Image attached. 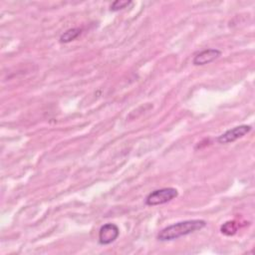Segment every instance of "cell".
<instances>
[{
  "instance_id": "obj_1",
  "label": "cell",
  "mask_w": 255,
  "mask_h": 255,
  "mask_svg": "<svg viewBox=\"0 0 255 255\" xmlns=\"http://www.w3.org/2000/svg\"><path fill=\"white\" fill-rule=\"evenodd\" d=\"M205 226L206 221L202 219H190L176 222L161 229L157 234V239L159 241H170L178 239L182 236L198 231Z\"/></svg>"
},
{
  "instance_id": "obj_2",
  "label": "cell",
  "mask_w": 255,
  "mask_h": 255,
  "mask_svg": "<svg viewBox=\"0 0 255 255\" xmlns=\"http://www.w3.org/2000/svg\"><path fill=\"white\" fill-rule=\"evenodd\" d=\"M178 196V191L173 187H164L155 189L147 194L145 197V204L148 206L161 205L171 201Z\"/></svg>"
},
{
  "instance_id": "obj_3",
  "label": "cell",
  "mask_w": 255,
  "mask_h": 255,
  "mask_svg": "<svg viewBox=\"0 0 255 255\" xmlns=\"http://www.w3.org/2000/svg\"><path fill=\"white\" fill-rule=\"evenodd\" d=\"M251 129H252L251 126H248V125H240V126L234 127L232 128L227 129L222 134H220L217 137V141L222 144L233 142L238 138H241L244 135H246L248 132L251 131Z\"/></svg>"
},
{
  "instance_id": "obj_4",
  "label": "cell",
  "mask_w": 255,
  "mask_h": 255,
  "mask_svg": "<svg viewBox=\"0 0 255 255\" xmlns=\"http://www.w3.org/2000/svg\"><path fill=\"white\" fill-rule=\"evenodd\" d=\"M120 235V229L115 223H106L99 230V242L102 245L113 243Z\"/></svg>"
},
{
  "instance_id": "obj_5",
  "label": "cell",
  "mask_w": 255,
  "mask_h": 255,
  "mask_svg": "<svg viewBox=\"0 0 255 255\" xmlns=\"http://www.w3.org/2000/svg\"><path fill=\"white\" fill-rule=\"evenodd\" d=\"M221 56V51L218 49H205L199 53H197L192 60V64L194 66H203L209 64Z\"/></svg>"
},
{
  "instance_id": "obj_6",
  "label": "cell",
  "mask_w": 255,
  "mask_h": 255,
  "mask_svg": "<svg viewBox=\"0 0 255 255\" xmlns=\"http://www.w3.org/2000/svg\"><path fill=\"white\" fill-rule=\"evenodd\" d=\"M82 33V29L81 28H71L68 29L67 31H65L59 38V41L61 43H70L72 41H74L75 39H77Z\"/></svg>"
},
{
  "instance_id": "obj_7",
  "label": "cell",
  "mask_w": 255,
  "mask_h": 255,
  "mask_svg": "<svg viewBox=\"0 0 255 255\" xmlns=\"http://www.w3.org/2000/svg\"><path fill=\"white\" fill-rule=\"evenodd\" d=\"M236 230H237V224L234 221L225 222L221 226V232L226 235H232L236 232Z\"/></svg>"
},
{
  "instance_id": "obj_8",
  "label": "cell",
  "mask_w": 255,
  "mask_h": 255,
  "mask_svg": "<svg viewBox=\"0 0 255 255\" xmlns=\"http://www.w3.org/2000/svg\"><path fill=\"white\" fill-rule=\"evenodd\" d=\"M129 4H131V1L116 0V1H114V2L111 4L110 9H111V11H119V10H122V9L128 7Z\"/></svg>"
}]
</instances>
